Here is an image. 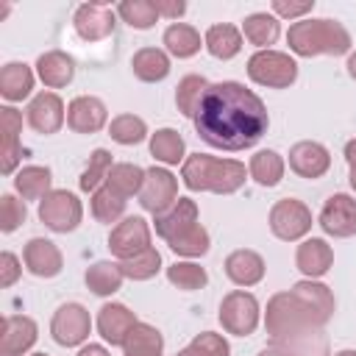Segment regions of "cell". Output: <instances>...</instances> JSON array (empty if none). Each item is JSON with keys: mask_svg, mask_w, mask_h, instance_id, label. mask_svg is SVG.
Listing matches in <instances>:
<instances>
[{"mask_svg": "<svg viewBox=\"0 0 356 356\" xmlns=\"http://www.w3.org/2000/svg\"><path fill=\"white\" fill-rule=\"evenodd\" d=\"M197 136L217 150H245L253 147L270 128L267 108L256 92L239 81L211 83L197 114Z\"/></svg>", "mask_w": 356, "mask_h": 356, "instance_id": "6da1fadb", "label": "cell"}, {"mask_svg": "<svg viewBox=\"0 0 356 356\" xmlns=\"http://www.w3.org/2000/svg\"><path fill=\"white\" fill-rule=\"evenodd\" d=\"M245 164L236 159H214L206 153H192L181 164V181L189 192L231 195L245 184Z\"/></svg>", "mask_w": 356, "mask_h": 356, "instance_id": "7a4b0ae2", "label": "cell"}, {"mask_svg": "<svg viewBox=\"0 0 356 356\" xmlns=\"http://www.w3.org/2000/svg\"><path fill=\"white\" fill-rule=\"evenodd\" d=\"M286 44L295 56H345L350 50V33L337 19H298L286 31Z\"/></svg>", "mask_w": 356, "mask_h": 356, "instance_id": "3957f363", "label": "cell"}, {"mask_svg": "<svg viewBox=\"0 0 356 356\" xmlns=\"http://www.w3.org/2000/svg\"><path fill=\"white\" fill-rule=\"evenodd\" d=\"M264 328L270 334V345H278L306 328H314V323L306 317V312L295 303L292 292H275L267 300V312H264Z\"/></svg>", "mask_w": 356, "mask_h": 356, "instance_id": "277c9868", "label": "cell"}, {"mask_svg": "<svg viewBox=\"0 0 356 356\" xmlns=\"http://www.w3.org/2000/svg\"><path fill=\"white\" fill-rule=\"evenodd\" d=\"M248 78L267 89H289L298 81V61L281 50H256L248 58Z\"/></svg>", "mask_w": 356, "mask_h": 356, "instance_id": "5b68a950", "label": "cell"}, {"mask_svg": "<svg viewBox=\"0 0 356 356\" xmlns=\"http://www.w3.org/2000/svg\"><path fill=\"white\" fill-rule=\"evenodd\" d=\"M39 220L56 231V234H70L81 225L83 220V206L81 200L67 192V189H53L50 195H44L39 200Z\"/></svg>", "mask_w": 356, "mask_h": 356, "instance_id": "8992f818", "label": "cell"}, {"mask_svg": "<svg viewBox=\"0 0 356 356\" xmlns=\"http://www.w3.org/2000/svg\"><path fill=\"white\" fill-rule=\"evenodd\" d=\"M259 314H261L259 300L245 289L228 292L220 303V325H222V331H228L234 337L253 334L259 325Z\"/></svg>", "mask_w": 356, "mask_h": 356, "instance_id": "52a82bcc", "label": "cell"}, {"mask_svg": "<svg viewBox=\"0 0 356 356\" xmlns=\"http://www.w3.org/2000/svg\"><path fill=\"white\" fill-rule=\"evenodd\" d=\"M312 209L298 197H284L270 209V231L284 242L303 239L312 231Z\"/></svg>", "mask_w": 356, "mask_h": 356, "instance_id": "ba28073f", "label": "cell"}, {"mask_svg": "<svg viewBox=\"0 0 356 356\" xmlns=\"http://www.w3.org/2000/svg\"><path fill=\"white\" fill-rule=\"evenodd\" d=\"M89 331H92V317L86 312V306H81V303L58 306L50 320V334L61 348H75V345L86 342Z\"/></svg>", "mask_w": 356, "mask_h": 356, "instance_id": "9c48e42d", "label": "cell"}, {"mask_svg": "<svg viewBox=\"0 0 356 356\" xmlns=\"http://www.w3.org/2000/svg\"><path fill=\"white\" fill-rule=\"evenodd\" d=\"M178 200V178L167 167H150L145 172V184L139 192V203L150 214L167 211Z\"/></svg>", "mask_w": 356, "mask_h": 356, "instance_id": "30bf717a", "label": "cell"}, {"mask_svg": "<svg viewBox=\"0 0 356 356\" xmlns=\"http://www.w3.org/2000/svg\"><path fill=\"white\" fill-rule=\"evenodd\" d=\"M317 225L334 236V239H345V236H353L356 234V197L345 195V192H337L331 195L323 209H320V217H317Z\"/></svg>", "mask_w": 356, "mask_h": 356, "instance_id": "8fae6325", "label": "cell"}, {"mask_svg": "<svg viewBox=\"0 0 356 356\" xmlns=\"http://www.w3.org/2000/svg\"><path fill=\"white\" fill-rule=\"evenodd\" d=\"M292 298H295V303L306 312V317L314 323V325H325L331 317H334V295H331V289L325 286V284H320V281H314V278H303V281H298L292 289Z\"/></svg>", "mask_w": 356, "mask_h": 356, "instance_id": "7c38bea8", "label": "cell"}, {"mask_svg": "<svg viewBox=\"0 0 356 356\" xmlns=\"http://www.w3.org/2000/svg\"><path fill=\"white\" fill-rule=\"evenodd\" d=\"M147 248H150V225L145 217H125L108 234V250L120 261H125V259H131Z\"/></svg>", "mask_w": 356, "mask_h": 356, "instance_id": "4fadbf2b", "label": "cell"}, {"mask_svg": "<svg viewBox=\"0 0 356 356\" xmlns=\"http://www.w3.org/2000/svg\"><path fill=\"white\" fill-rule=\"evenodd\" d=\"M72 25H75V33L83 42H100V39L114 33L117 17L106 3H83V6L75 8Z\"/></svg>", "mask_w": 356, "mask_h": 356, "instance_id": "5bb4252c", "label": "cell"}, {"mask_svg": "<svg viewBox=\"0 0 356 356\" xmlns=\"http://www.w3.org/2000/svg\"><path fill=\"white\" fill-rule=\"evenodd\" d=\"M19 134H22V114L14 106H3L0 108V172L3 175H11L22 159Z\"/></svg>", "mask_w": 356, "mask_h": 356, "instance_id": "9a60e30c", "label": "cell"}, {"mask_svg": "<svg viewBox=\"0 0 356 356\" xmlns=\"http://www.w3.org/2000/svg\"><path fill=\"white\" fill-rule=\"evenodd\" d=\"M331 167V153L325 145L320 142H312V139H303V142H295L289 147V170L300 178H323Z\"/></svg>", "mask_w": 356, "mask_h": 356, "instance_id": "2e32d148", "label": "cell"}, {"mask_svg": "<svg viewBox=\"0 0 356 356\" xmlns=\"http://www.w3.org/2000/svg\"><path fill=\"white\" fill-rule=\"evenodd\" d=\"M25 114H28V125H31L36 134H44V136L56 134V131L64 125V120H67V114H64V100H61L56 92H39V95L28 103Z\"/></svg>", "mask_w": 356, "mask_h": 356, "instance_id": "e0dca14e", "label": "cell"}, {"mask_svg": "<svg viewBox=\"0 0 356 356\" xmlns=\"http://www.w3.org/2000/svg\"><path fill=\"white\" fill-rule=\"evenodd\" d=\"M108 120V108L95 95H78L67 106V125L75 134H97Z\"/></svg>", "mask_w": 356, "mask_h": 356, "instance_id": "ac0fdd59", "label": "cell"}, {"mask_svg": "<svg viewBox=\"0 0 356 356\" xmlns=\"http://www.w3.org/2000/svg\"><path fill=\"white\" fill-rule=\"evenodd\" d=\"M22 261H25V270L36 278H56L64 267V259H61V250L56 248V242L42 239V236H33L25 245Z\"/></svg>", "mask_w": 356, "mask_h": 356, "instance_id": "d6986e66", "label": "cell"}, {"mask_svg": "<svg viewBox=\"0 0 356 356\" xmlns=\"http://www.w3.org/2000/svg\"><path fill=\"white\" fill-rule=\"evenodd\" d=\"M136 323H139L136 314L122 303H103L100 312H97V334L108 345H120L122 348Z\"/></svg>", "mask_w": 356, "mask_h": 356, "instance_id": "ffe728a7", "label": "cell"}, {"mask_svg": "<svg viewBox=\"0 0 356 356\" xmlns=\"http://www.w3.org/2000/svg\"><path fill=\"white\" fill-rule=\"evenodd\" d=\"M39 328L31 317L25 314H8L3 320V339H0V353L3 356H22L36 345Z\"/></svg>", "mask_w": 356, "mask_h": 356, "instance_id": "44dd1931", "label": "cell"}, {"mask_svg": "<svg viewBox=\"0 0 356 356\" xmlns=\"http://www.w3.org/2000/svg\"><path fill=\"white\" fill-rule=\"evenodd\" d=\"M295 264H298V270L306 275V278H323L328 270H331V264H334V250H331V245L325 242V239H320V236H312V239H303L300 245H298V253H295Z\"/></svg>", "mask_w": 356, "mask_h": 356, "instance_id": "7402d4cb", "label": "cell"}, {"mask_svg": "<svg viewBox=\"0 0 356 356\" xmlns=\"http://www.w3.org/2000/svg\"><path fill=\"white\" fill-rule=\"evenodd\" d=\"M225 275L236 286H256L264 278V259L256 250L239 248L225 256Z\"/></svg>", "mask_w": 356, "mask_h": 356, "instance_id": "603a6c76", "label": "cell"}, {"mask_svg": "<svg viewBox=\"0 0 356 356\" xmlns=\"http://www.w3.org/2000/svg\"><path fill=\"white\" fill-rule=\"evenodd\" d=\"M36 75L42 78L44 86L61 89L75 78V61L64 50H47L36 58Z\"/></svg>", "mask_w": 356, "mask_h": 356, "instance_id": "cb8c5ba5", "label": "cell"}, {"mask_svg": "<svg viewBox=\"0 0 356 356\" xmlns=\"http://www.w3.org/2000/svg\"><path fill=\"white\" fill-rule=\"evenodd\" d=\"M153 222H156V234L167 242V239L175 236L178 231H184V228H189V225L197 222V203H195L192 197H178L167 211L156 214Z\"/></svg>", "mask_w": 356, "mask_h": 356, "instance_id": "d4e9b609", "label": "cell"}, {"mask_svg": "<svg viewBox=\"0 0 356 356\" xmlns=\"http://www.w3.org/2000/svg\"><path fill=\"white\" fill-rule=\"evenodd\" d=\"M33 92V70L22 61H8L0 70V95L8 103H19Z\"/></svg>", "mask_w": 356, "mask_h": 356, "instance_id": "484cf974", "label": "cell"}, {"mask_svg": "<svg viewBox=\"0 0 356 356\" xmlns=\"http://www.w3.org/2000/svg\"><path fill=\"white\" fill-rule=\"evenodd\" d=\"M203 44L214 58L228 61L242 50V31L236 25H231V22H217V25H211L206 31Z\"/></svg>", "mask_w": 356, "mask_h": 356, "instance_id": "4316f807", "label": "cell"}, {"mask_svg": "<svg viewBox=\"0 0 356 356\" xmlns=\"http://www.w3.org/2000/svg\"><path fill=\"white\" fill-rule=\"evenodd\" d=\"M131 70L145 83H159L170 75V56L159 47H142L131 58Z\"/></svg>", "mask_w": 356, "mask_h": 356, "instance_id": "83f0119b", "label": "cell"}, {"mask_svg": "<svg viewBox=\"0 0 356 356\" xmlns=\"http://www.w3.org/2000/svg\"><path fill=\"white\" fill-rule=\"evenodd\" d=\"M50 184H53L50 167H42V164H28L14 175V189L17 195H22V200H42L44 195L53 192Z\"/></svg>", "mask_w": 356, "mask_h": 356, "instance_id": "f1b7e54d", "label": "cell"}, {"mask_svg": "<svg viewBox=\"0 0 356 356\" xmlns=\"http://www.w3.org/2000/svg\"><path fill=\"white\" fill-rule=\"evenodd\" d=\"M242 33L250 44H256L259 50H270V44L278 39L281 33V25H278V17L267 14V11H253L245 17L242 22Z\"/></svg>", "mask_w": 356, "mask_h": 356, "instance_id": "f546056e", "label": "cell"}, {"mask_svg": "<svg viewBox=\"0 0 356 356\" xmlns=\"http://www.w3.org/2000/svg\"><path fill=\"white\" fill-rule=\"evenodd\" d=\"M284 170H286L284 156L275 153V150H259V153H253V156H250V167H248L250 178H253L259 186H267V189H273V186L281 184Z\"/></svg>", "mask_w": 356, "mask_h": 356, "instance_id": "4dcf8cb0", "label": "cell"}, {"mask_svg": "<svg viewBox=\"0 0 356 356\" xmlns=\"http://www.w3.org/2000/svg\"><path fill=\"white\" fill-rule=\"evenodd\" d=\"M164 47L170 56L175 58H192L197 50H200V33L197 28L186 25V22H172L164 28V36H161Z\"/></svg>", "mask_w": 356, "mask_h": 356, "instance_id": "1f68e13d", "label": "cell"}, {"mask_svg": "<svg viewBox=\"0 0 356 356\" xmlns=\"http://www.w3.org/2000/svg\"><path fill=\"white\" fill-rule=\"evenodd\" d=\"M83 281H86V286H89L95 295L108 298V295H114V292L122 286L125 275H122V267H120L117 261H95V264H89Z\"/></svg>", "mask_w": 356, "mask_h": 356, "instance_id": "d6a6232c", "label": "cell"}, {"mask_svg": "<svg viewBox=\"0 0 356 356\" xmlns=\"http://www.w3.org/2000/svg\"><path fill=\"white\" fill-rule=\"evenodd\" d=\"M164 337L150 323H136L122 345V356H161Z\"/></svg>", "mask_w": 356, "mask_h": 356, "instance_id": "836d02e7", "label": "cell"}, {"mask_svg": "<svg viewBox=\"0 0 356 356\" xmlns=\"http://www.w3.org/2000/svg\"><path fill=\"white\" fill-rule=\"evenodd\" d=\"M145 172L147 170H142L139 164H131V161H120V164H114L111 167V172H108V178H106V186L108 189H114L120 197H134V195H139L142 192V184H145Z\"/></svg>", "mask_w": 356, "mask_h": 356, "instance_id": "e575fe53", "label": "cell"}, {"mask_svg": "<svg viewBox=\"0 0 356 356\" xmlns=\"http://www.w3.org/2000/svg\"><path fill=\"white\" fill-rule=\"evenodd\" d=\"M167 245H170V250H172V253H178V256L197 259V256H206V253H209L211 239H209V231H206L200 222H195V225H189V228L178 231L175 236H170V239H167Z\"/></svg>", "mask_w": 356, "mask_h": 356, "instance_id": "d590c367", "label": "cell"}, {"mask_svg": "<svg viewBox=\"0 0 356 356\" xmlns=\"http://www.w3.org/2000/svg\"><path fill=\"white\" fill-rule=\"evenodd\" d=\"M209 86L211 83L203 75H184L178 81V89H175V106H178V111L184 117H192L195 120V114H197V108H200Z\"/></svg>", "mask_w": 356, "mask_h": 356, "instance_id": "8d00e7d4", "label": "cell"}, {"mask_svg": "<svg viewBox=\"0 0 356 356\" xmlns=\"http://www.w3.org/2000/svg\"><path fill=\"white\" fill-rule=\"evenodd\" d=\"M184 150H186V145H184V136L178 134V131H172V128H159L156 134H150V156L156 159V161H161V164H184Z\"/></svg>", "mask_w": 356, "mask_h": 356, "instance_id": "74e56055", "label": "cell"}, {"mask_svg": "<svg viewBox=\"0 0 356 356\" xmlns=\"http://www.w3.org/2000/svg\"><path fill=\"white\" fill-rule=\"evenodd\" d=\"M111 167H114V161H111V153H108L106 147L92 150L89 164H86V170H83V172H81V178H78L81 192H97V189L106 184V178H108Z\"/></svg>", "mask_w": 356, "mask_h": 356, "instance_id": "f35d334b", "label": "cell"}, {"mask_svg": "<svg viewBox=\"0 0 356 356\" xmlns=\"http://www.w3.org/2000/svg\"><path fill=\"white\" fill-rule=\"evenodd\" d=\"M125 206H128V200L125 197H120L114 189H108L106 184L97 189V192H92V214H95V220L97 222H117L122 214H125Z\"/></svg>", "mask_w": 356, "mask_h": 356, "instance_id": "ab89813d", "label": "cell"}, {"mask_svg": "<svg viewBox=\"0 0 356 356\" xmlns=\"http://www.w3.org/2000/svg\"><path fill=\"white\" fill-rule=\"evenodd\" d=\"M117 17L122 22H128L131 28H136V31H147V28L156 25L159 11H156L153 0H122L117 6Z\"/></svg>", "mask_w": 356, "mask_h": 356, "instance_id": "60d3db41", "label": "cell"}, {"mask_svg": "<svg viewBox=\"0 0 356 356\" xmlns=\"http://www.w3.org/2000/svg\"><path fill=\"white\" fill-rule=\"evenodd\" d=\"M120 267H122V275L125 278H131V281H147V278H153L161 270V253L150 245L147 250H142V253L120 261Z\"/></svg>", "mask_w": 356, "mask_h": 356, "instance_id": "b9f144b4", "label": "cell"}, {"mask_svg": "<svg viewBox=\"0 0 356 356\" xmlns=\"http://www.w3.org/2000/svg\"><path fill=\"white\" fill-rule=\"evenodd\" d=\"M167 281L184 292H195V289H203L209 284V275L195 261H175L167 267Z\"/></svg>", "mask_w": 356, "mask_h": 356, "instance_id": "7bdbcfd3", "label": "cell"}, {"mask_svg": "<svg viewBox=\"0 0 356 356\" xmlns=\"http://www.w3.org/2000/svg\"><path fill=\"white\" fill-rule=\"evenodd\" d=\"M108 136L117 145H139L147 136V125L136 114H120L108 122Z\"/></svg>", "mask_w": 356, "mask_h": 356, "instance_id": "ee69618b", "label": "cell"}, {"mask_svg": "<svg viewBox=\"0 0 356 356\" xmlns=\"http://www.w3.org/2000/svg\"><path fill=\"white\" fill-rule=\"evenodd\" d=\"M28 217V209H25V200H17L14 195H3L0 197V231L3 234H11L17 231Z\"/></svg>", "mask_w": 356, "mask_h": 356, "instance_id": "f6af8a7d", "label": "cell"}, {"mask_svg": "<svg viewBox=\"0 0 356 356\" xmlns=\"http://www.w3.org/2000/svg\"><path fill=\"white\" fill-rule=\"evenodd\" d=\"M189 345H195L203 356H231L228 342H225L220 334H214V331H200Z\"/></svg>", "mask_w": 356, "mask_h": 356, "instance_id": "bcb514c9", "label": "cell"}, {"mask_svg": "<svg viewBox=\"0 0 356 356\" xmlns=\"http://www.w3.org/2000/svg\"><path fill=\"white\" fill-rule=\"evenodd\" d=\"M314 8V0H273V17H284V19H300L303 14H309Z\"/></svg>", "mask_w": 356, "mask_h": 356, "instance_id": "7dc6e473", "label": "cell"}, {"mask_svg": "<svg viewBox=\"0 0 356 356\" xmlns=\"http://www.w3.org/2000/svg\"><path fill=\"white\" fill-rule=\"evenodd\" d=\"M19 273H22L19 259H17L11 250H3V253H0V286L8 289V286L19 278Z\"/></svg>", "mask_w": 356, "mask_h": 356, "instance_id": "c3c4849f", "label": "cell"}, {"mask_svg": "<svg viewBox=\"0 0 356 356\" xmlns=\"http://www.w3.org/2000/svg\"><path fill=\"white\" fill-rule=\"evenodd\" d=\"M159 17H167V19H178L184 11H186V3L184 0H153Z\"/></svg>", "mask_w": 356, "mask_h": 356, "instance_id": "681fc988", "label": "cell"}, {"mask_svg": "<svg viewBox=\"0 0 356 356\" xmlns=\"http://www.w3.org/2000/svg\"><path fill=\"white\" fill-rule=\"evenodd\" d=\"M345 161H348V167H350V189L356 192V139H350L348 145H345Z\"/></svg>", "mask_w": 356, "mask_h": 356, "instance_id": "f907efd6", "label": "cell"}, {"mask_svg": "<svg viewBox=\"0 0 356 356\" xmlns=\"http://www.w3.org/2000/svg\"><path fill=\"white\" fill-rule=\"evenodd\" d=\"M78 356H111L103 345H95V342H89V345H83L81 350H78Z\"/></svg>", "mask_w": 356, "mask_h": 356, "instance_id": "816d5d0a", "label": "cell"}, {"mask_svg": "<svg viewBox=\"0 0 356 356\" xmlns=\"http://www.w3.org/2000/svg\"><path fill=\"white\" fill-rule=\"evenodd\" d=\"M345 67H348V75H350V78L356 81V50H353V53L348 56V64H345Z\"/></svg>", "mask_w": 356, "mask_h": 356, "instance_id": "f5cc1de1", "label": "cell"}, {"mask_svg": "<svg viewBox=\"0 0 356 356\" xmlns=\"http://www.w3.org/2000/svg\"><path fill=\"white\" fill-rule=\"evenodd\" d=\"M256 356H284V353H281L278 348H273V345H270V348H261Z\"/></svg>", "mask_w": 356, "mask_h": 356, "instance_id": "db71d44e", "label": "cell"}, {"mask_svg": "<svg viewBox=\"0 0 356 356\" xmlns=\"http://www.w3.org/2000/svg\"><path fill=\"white\" fill-rule=\"evenodd\" d=\"M178 356H203V353H200L195 345H186L184 350H178Z\"/></svg>", "mask_w": 356, "mask_h": 356, "instance_id": "11a10c76", "label": "cell"}, {"mask_svg": "<svg viewBox=\"0 0 356 356\" xmlns=\"http://www.w3.org/2000/svg\"><path fill=\"white\" fill-rule=\"evenodd\" d=\"M334 356H356V350H350V348H345V350H337Z\"/></svg>", "mask_w": 356, "mask_h": 356, "instance_id": "9f6ffc18", "label": "cell"}, {"mask_svg": "<svg viewBox=\"0 0 356 356\" xmlns=\"http://www.w3.org/2000/svg\"><path fill=\"white\" fill-rule=\"evenodd\" d=\"M33 356H47V353H33Z\"/></svg>", "mask_w": 356, "mask_h": 356, "instance_id": "6f0895ef", "label": "cell"}]
</instances>
